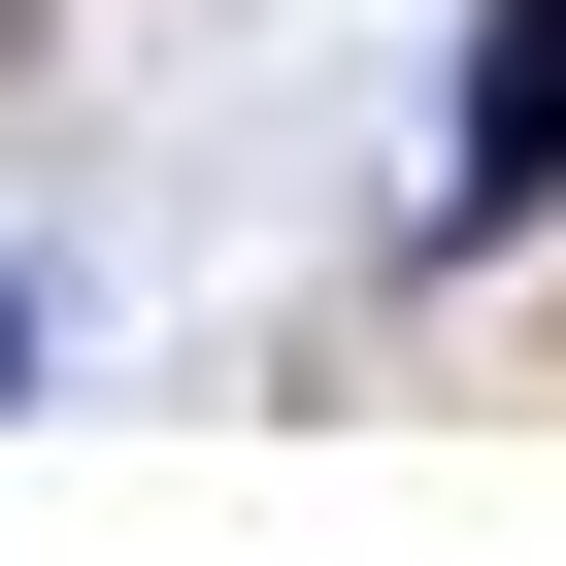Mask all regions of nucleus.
Here are the masks:
<instances>
[{
  "instance_id": "f257e3e1",
  "label": "nucleus",
  "mask_w": 566,
  "mask_h": 566,
  "mask_svg": "<svg viewBox=\"0 0 566 566\" xmlns=\"http://www.w3.org/2000/svg\"><path fill=\"white\" fill-rule=\"evenodd\" d=\"M566 200V0H467V233Z\"/></svg>"
}]
</instances>
